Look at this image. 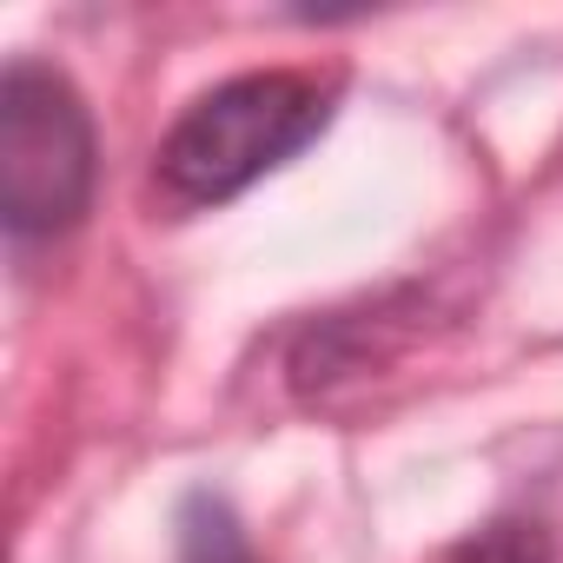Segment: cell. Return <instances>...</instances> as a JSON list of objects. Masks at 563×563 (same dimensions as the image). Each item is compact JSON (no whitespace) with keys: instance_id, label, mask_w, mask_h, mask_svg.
I'll return each mask as SVG.
<instances>
[{"instance_id":"1","label":"cell","mask_w":563,"mask_h":563,"mask_svg":"<svg viewBox=\"0 0 563 563\" xmlns=\"http://www.w3.org/2000/svg\"><path fill=\"white\" fill-rule=\"evenodd\" d=\"M332 120V87L306 74H239L199 93L153 153L159 186L179 206H219L306 153Z\"/></svg>"},{"instance_id":"2","label":"cell","mask_w":563,"mask_h":563,"mask_svg":"<svg viewBox=\"0 0 563 563\" xmlns=\"http://www.w3.org/2000/svg\"><path fill=\"white\" fill-rule=\"evenodd\" d=\"M93 199V113L67 74L8 60L0 74V219L14 239L67 232Z\"/></svg>"},{"instance_id":"3","label":"cell","mask_w":563,"mask_h":563,"mask_svg":"<svg viewBox=\"0 0 563 563\" xmlns=\"http://www.w3.org/2000/svg\"><path fill=\"white\" fill-rule=\"evenodd\" d=\"M179 563H258L245 543V523L232 517L225 497L192 490L179 504Z\"/></svg>"},{"instance_id":"4","label":"cell","mask_w":563,"mask_h":563,"mask_svg":"<svg viewBox=\"0 0 563 563\" xmlns=\"http://www.w3.org/2000/svg\"><path fill=\"white\" fill-rule=\"evenodd\" d=\"M444 563H550V530L537 517H497L471 530Z\"/></svg>"}]
</instances>
